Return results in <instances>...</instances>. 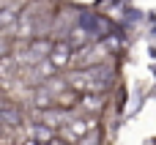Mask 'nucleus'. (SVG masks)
<instances>
[{
  "label": "nucleus",
  "mask_w": 156,
  "mask_h": 145,
  "mask_svg": "<svg viewBox=\"0 0 156 145\" xmlns=\"http://www.w3.org/2000/svg\"><path fill=\"white\" fill-rule=\"evenodd\" d=\"M19 8H22V0H5L3 5H0V30H5V27H11L14 25V19L19 16Z\"/></svg>",
  "instance_id": "39448f33"
},
{
  "label": "nucleus",
  "mask_w": 156,
  "mask_h": 145,
  "mask_svg": "<svg viewBox=\"0 0 156 145\" xmlns=\"http://www.w3.org/2000/svg\"><path fill=\"white\" fill-rule=\"evenodd\" d=\"M107 104L104 93H77V110H85V112H101Z\"/></svg>",
  "instance_id": "20e7f679"
},
{
  "label": "nucleus",
  "mask_w": 156,
  "mask_h": 145,
  "mask_svg": "<svg viewBox=\"0 0 156 145\" xmlns=\"http://www.w3.org/2000/svg\"><path fill=\"white\" fill-rule=\"evenodd\" d=\"M22 145H44V143H36V140H25Z\"/></svg>",
  "instance_id": "6e6552de"
},
{
  "label": "nucleus",
  "mask_w": 156,
  "mask_h": 145,
  "mask_svg": "<svg viewBox=\"0 0 156 145\" xmlns=\"http://www.w3.org/2000/svg\"><path fill=\"white\" fill-rule=\"evenodd\" d=\"M27 140H36V143H49V140H55V132L49 129V126H44V123H33L30 129H27Z\"/></svg>",
  "instance_id": "423d86ee"
},
{
  "label": "nucleus",
  "mask_w": 156,
  "mask_h": 145,
  "mask_svg": "<svg viewBox=\"0 0 156 145\" xmlns=\"http://www.w3.org/2000/svg\"><path fill=\"white\" fill-rule=\"evenodd\" d=\"M3 3H5V0H0V5H3Z\"/></svg>",
  "instance_id": "9d476101"
},
{
  "label": "nucleus",
  "mask_w": 156,
  "mask_h": 145,
  "mask_svg": "<svg viewBox=\"0 0 156 145\" xmlns=\"http://www.w3.org/2000/svg\"><path fill=\"white\" fill-rule=\"evenodd\" d=\"M96 126H99L96 115L85 112V115H80V118H66V123H63V126H58L55 137H60V143H77L82 134H88V132H90V129H96Z\"/></svg>",
  "instance_id": "f03ea898"
},
{
  "label": "nucleus",
  "mask_w": 156,
  "mask_h": 145,
  "mask_svg": "<svg viewBox=\"0 0 156 145\" xmlns=\"http://www.w3.org/2000/svg\"><path fill=\"white\" fill-rule=\"evenodd\" d=\"M44 145H63L60 140H49V143H44Z\"/></svg>",
  "instance_id": "1a4fd4ad"
},
{
  "label": "nucleus",
  "mask_w": 156,
  "mask_h": 145,
  "mask_svg": "<svg viewBox=\"0 0 156 145\" xmlns=\"http://www.w3.org/2000/svg\"><path fill=\"white\" fill-rule=\"evenodd\" d=\"M47 60L60 71V69H69V60H71V44L66 38L60 41H52L49 44V52H47Z\"/></svg>",
  "instance_id": "7ed1b4c3"
},
{
  "label": "nucleus",
  "mask_w": 156,
  "mask_h": 145,
  "mask_svg": "<svg viewBox=\"0 0 156 145\" xmlns=\"http://www.w3.org/2000/svg\"><path fill=\"white\" fill-rule=\"evenodd\" d=\"M110 69L107 66H90V69H77L69 80H66V85L71 88V90H77V93H104L107 88H110Z\"/></svg>",
  "instance_id": "f257e3e1"
},
{
  "label": "nucleus",
  "mask_w": 156,
  "mask_h": 145,
  "mask_svg": "<svg viewBox=\"0 0 156 145\" xmlns=\"http://www.w3.org/2000/svg\"><path fill=\"white\" fill-rule=\"evenodd\" d=\"M99 143H101V134H99L96 129H90L88 134H82L77 143H71V145H99Z\"/></svg>",
  "instance_id": "0eeeda50"
}]
</instances>
